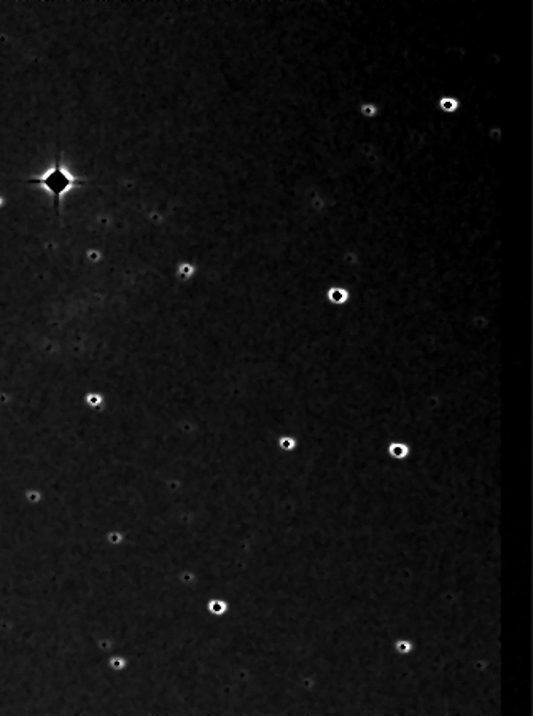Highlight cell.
Here are the masks:
<instances>
[{
  "label": "cell",
  "mask_w": 533,
  "mask_h": 716,
  "mask_svg": "<svg viewBox=\"0 0 533 716\" xmlns=\"http://www.w3.org/2000/svg\"><path fill=\"white\" fill-rule=\"evenodd\" d=\"M31 185H37V187L43 188L48 191V195L53 198V204H55L56 212H59L61 207V201L69 191L74 188L82 187L85 180L80 177L74 176L66 164L63 163V156L58 153L56 156L55 163L51 164L47 171L40 172L37 176L31 177L28 180Z\"/></svg>",
  "instance_id": "6da1fadb"
}]
</instances>
